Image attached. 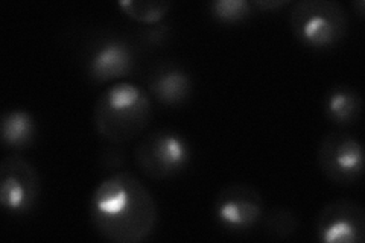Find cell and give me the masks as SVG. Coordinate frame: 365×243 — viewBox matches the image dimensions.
<instances>
[{"label":"cell","instance_id":"cell-2","mask_svg":"<svg viewBox=\"0 0 365 243\" xmlns=\"http://www.w3.org/2000/svg\"><path fill=\"white\" fill-rule=\"evenodd\" d=\"M153 115L151 96L131 83H116L102 91L93 113L95 130L114 145L139 137Z\"/></svg>","mask_w":365,"mask_h":243},{"label":"cell","instance_id":"cell-18","mask_svg":"<svg viewBox=\"0 0 365 243\" xmlns=\"http://www.w3.org/2000/svg\"><path fill=\"white\" fill-rule=\"evenodd\" d=\"M289 2L288 0H259V2H255L253 6L257 8V9H262V11H277V9H282L284 6H288Z\"/></svg>","mask_w":365,"mask_h":243},{"label":"cell","instance_id":"cell-7","mask_svg":"<svg viewBox=\"0 0 365 243\" xmlns=\"http://www.w3.org/2000/svg\"><path fill=\"white\" fill-rule=\"evenodd\" d=\"M40 196V175L28 160L6 157L0 165V202L11 216H25L34 210Z\"/></svg>","mask_w":365,"mask_h":243},{"label":"cell","instance_id":"cell-14","mask_svg":"<svg viewBox=\"0 0 365 243\" xmlns=\"http://www.w3.org/2000/svg\"><path fill=\"white\" fill-rule=\"evenodd\" d=\"M265 233L274 239H289L299 229V217L289 207H274L262 217Z\"/></svg>","mask_w":365,"mask_h":243},{"label":"cell","instance_id":"cell-4","mask_svg":"<svg viewBox=\"0 0 365 243\" xmlns=\"http://www.w3.org/2000/svg\"><path fill=\"white\" fill-rule=\"evenodd\" d=\"M192 157L187 140L174 130H155L146 134L134 149V158L148 178L169 180L185 170Z\"/></svg>","mask_w":365,"mask_h":243},{"label":"cell","instance_id":"cell-19","mask_svg":"<svg viewBox=\"0 0 365 243\" xmlns=\"http://www.w3.org/2000/svg\"><path fill=\"white\" fill-rule=\"evenodd\" d=\"M364 8H365V2L364 0H356V2H353V9H355V13L362 17L364 16Z\"/></svg>","mask_w":365,"mask_h":243},{"label":"cell","instance_id":"cell-12","mask_svg":"<svg viewBox=\"0 0 365 243\" xmlns=\"http://www.w3.org/2000/svg\"><path fill=\"white\" fill-rule=\"evenodd\" d=\"M0 137L5 148L23 150L29 148L37 137V125L32 115L23 110H8L2 114Z\"/></svg>","mask_w":365,"mask_h":243},{"label":"cell","instance_id":"cell-6","mask_svg":"<svg viewBox=\"0 0 365 243\" xmlns=\"http://www.w3.org/2000/svg\"><path fill=\"white\" fill-rule=\"evenodd\" d=\"M213 214L221 228L230 233H245L262 222L265 214L264 200L253 186L228 184L216 195Z\"/></svg>","mask_w":365,"mask_h":243},{"label":"cell","instance_id":"cell-3","mask_svg":"<svg viewBox=\"0 0 365 243\" xmlns=\"http://www.w3.org/2000/svg\"><path fill=\"white\" fill-rule=\"evenodd\" d=\"M289 25L306 48L330 49L346 38L349 17L336 0H300L289 11Z\"/></svg>","mask_w":365,"mask_h":243},{"label":"cell","instance_id":"cell-16","mask_svg":"<svg viewBox=\"0 0 365 243\" xmlns=\"http://www.w3.org/2000/svg\"><path fill=\"white\" fill-rule=\"evenodd\" d=\"M170 36V29L166 23H155V25L146 26L139 33V40L145 48H162Z\"/></svg>","mask_w":365,"mask_h":243},{"label":"cell","instance_id":"cell-9","mask_svg":"<svg viewBox=\"0 0 365 243\" xmlns=\"http://www.w3.org/2000/svg\"><path fill=\"white\" fill-rule=\"evenodd\" d=\"M317 239L324 243H362L365 212L351 200H336L319 210L315 221Z\"/></svg>","mask_w":365,"mask_h":243},{"label":"cell","instance_id":"cell-1","mask_svg":"<svg viewBox=\"0 0 365 243\" xmlns=\"http://www.w3.org/2000/svg\"><path fill=\"white\" fill-rule=\"evenodd\" d=\"M96 233L114 243H140L150 239L158 222L151 192L134 173L119 170L102 180L88 204Z\"/></svg>","mask_w":365,"mask_h":243},{"label":"cell","instance_id":"cell-13","mask_svg":"<svg viewBox=\"0 0 365 243\" xmlns=\"http://www.w3.org/2000/svg\"><path fill=\"white\" fill-rule=\"evenodd\" d=\"M118 6L131 20L150 26L162 23L173 5L165 0H123L118 4Z\"/></svg>","mask_w":365,"mask_h":243},{"label":"cell","instance_id":"cell-15","mask_svg":"<svg viewBox=\"0 0 365 243\" xmlns=\"http://www.w3.org/2000/svg\"><path fill=\"white\" fill-rule=\"evenodd\" d=\"M253 4L248 0H213L209 5L210 16L225 25H237L247 21L253 14Z\"/></svg>","mask_w":365,"mask_h":243},{"label":"cell","instance_id":"cell-17","mask_svg":"<svg viewBox=\"0 0 365 243\" xmlns=\"http://www.w3.org/2000/svg\"><path fill=\"white\" fill-rule=\"evenodd\" d=\"M101 163H102V167H104L106 170H110L111 173L119 172L120 167L125 165L123 149H120L119 145L111 143V146H108L104 150V154H102Z\"/></svg>","mask_w":365,"mask_h":243},{"label":"cell","instance_id":"cell-10","mask_svg":"<svg viewBox=\"0 0 365 243\" xmlns=\"http://www.w3.org/2000/svg\"><path fill=\"white\" fill-rule=\"evenodd\" d=\"M148 93L168 107L182 105L193 91L192 76L177 63L158 64L148 76Z\"/></svg>","mask_w":365,"mask_h":243},{"label":"cell","instance_id":"cell-11","mask_svg":"<svg viewBox=\"0 0 365 243\" xmlns=\"http://www.w3.org/2000/svg\"><path fill=\"white\" fill-rule=\"evenodd\" d=\"M323 110L327 120L336 125L338 128H349L358 122L362 113V98L353 87L338 84L329 88Z\"/></svg>","mask_w":365,"mask_h":243},{"label":"cell","instance_id":"cell-8","mask_svg":"<svg viewBox=\"0 0 365 243\" xmlns=\"http://www.w3.org/2000/svg\"><path fill=\"white\" fill-rule=\"evenodd\" d=\"M137 53L134 46L120 37H99L90 44L86 56V71L95 83H111L128 78L135 71Z\"/></svg>","mask_w":365,"mask_h":243},{"label":"cell","instance_id":"cell-5","mask_svg":"<svg viewBox=\"0 0 365 243\" xmlns=\"http://www.w3.org/2000/svg\"><path fill=\"white\" fill-rule=\"evenodd\" d=\"M317 161L326 178L341 186L358 182L364 173L362 145L355 135L344 131H330L322 138Z\"/></svg>","mask_w":365,"mask_h":243}]
</instances>
